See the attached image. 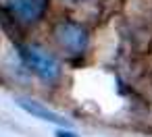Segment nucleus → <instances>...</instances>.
Wrapping results in <instances>:
<instances>
[{"mask_svg":"<svg viewBox=\"0 0 152 137\" xmlns=\"http://www.w3.org/2000/svg\"><path fill=\"white\" fill-rule=\"evenodd\" d=\"M56 137H77V135H75V133H71V131L61 129V131H56Z\"/></svg>","mask_w":152,"mask_h":137,"instance_id":"5","label":"nucleus"},{"mask_svg":"<svg viewBox=\"0 0 152 137\" xmlns=\"http://www.w3.org/2000/svg\"><path fill=\"white\" fill-rule=\"evenodd\" d=\"M25 112H29L31 116H36V118H42V120H48V123H54V125H65V127H69V120L67 118H63L61 114H56L54 110H50V108H46V106H42L40 102H36V100H25V98H19V102H17Z\"/></svg>","mask_w":152,"mask_h":137,"instance_id":"4","label":"nucleus"},{"mask_svg":"<svg viewBox=\"0 0 152 137\" xmlns=\"http://www.w3.org/2000/svg\"><path fill=\"white\" fill-rule=\"evenodd\" d=\"M54 36L58 40V44L63 48H67L69 52H73V54L83 52L86 46H88V31L79 23H69V21L67 23H58Z\"/></svg>","mask_w":152,"mask_h":137,"instance_id":"2","label":"nucleus"},{"mask_svg":"<svg viewBox=\"0 0 152 137\" xmlns=\"http://www.w3.org/2000/svg\"><path fill=\"white\" fill-rule=\"evenodd\" d=\"M11 9L21 21H38L46 11V0H11Z\"/></svg>","mask_w":152,"mask_h":137,"instance_id":"3","label":"nucleus"},{"mask_svg":"<svg viewBox=\"0 0 152 137\" xmlns=\"http://www.w3.org/2000/svg\"><path fill=\"white\" fill-rule=\"evenodd\" d=\"M21 54H23L25 65H27L38 77H42V79H46V81H54V79L58 77L61 67H58V62H56V58H54L52 54L44 52V50L38 48V46H27V48H23Z\"/></svg>","mask_w":152,"mask_h":137,"instance_id":"1","label":"nucleus"}]
</instances>
